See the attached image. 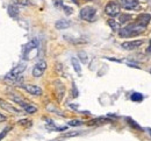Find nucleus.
<instances>
[{"label":"nucleus","instance_id":"f257e3e1","mask_svg":"<svg viewBox=\"0 0 151 141\" xmlns=\"http://www.w3.org/2000/svg\"><path fill=\"white\" fill-rule=\"evenodd\" d=\"M144 29H145V26H143V25H141L139 22L136 21V22H134V23L128 25L127 27L120 29V30H119V34H120V36H122V38H132V36H137V35H139L141 33L144 32Z\"/></svg>","mask_w":151,"mask_h":141},{"label":"nucleus","instance_id":"f03ea898","mask_svg":"<svg viewBox=\"0 0 151 141\" xmlns=\"http://www.w3.org/2000/svg\"><path fill=\"white\" fill-rule=\"evenodd\" d=\"M27 69V65L26 63H20L18 64L17 67H14L5 77L6 81H12V82H15L18 78L20 77V75H22V72Z\"/></svg>","mask_w":151,"mask_h":141},{"label":"nucleus","instance_id":"7ed1b4c3","mask_svg":"<svg viewBox=\"0 0 151 141\" xmlns=\"http://www.w3.org/2000/svg\"><path fill=\"white\" fill-rule=\"evenodd\" d=\"M95 14H96V11L92 6H86L80 11V18L85 21H94Z\"/></svg>","mask_w":151,"mask_h":141},{"label":"nucleus","instance_id":"20e7f679","mask_svg":"<svg viewBox=\"0 0 151 141\" xmlns=\"http://www.w3.org/2000/svg\"><path fill=\"white\" fill-rule=\"evenodd\" d=\"M120 9H121V6L119 2L116 1H111L106 5L105 7V12L106 14H108L109 17H116L120 14Z\"/></svg>","mask_w":151,"mask_h":141},{"label":"nucleus","instance_id":"39448f33","mask_svg":"<svg viewBox=\"0 0 151 141\" xmlns=\"http://www.w3.org/2000/svg\"><path fill=\"white\" fill-rule=\"evenodd\" d=\"M144 43L143 40H134V41H126L121 44V47L126 50H134V49H137L138 47H141L142 44Z\"/></svg>","mask_w":151,"mask_h":141},{"label":"nucleus","instance_id":"423d86ee","mask_svg":"<svg viewBox=\"0 0 151 141\" xmlns=\"http://www.w3.org/2000/svg\"><path fill=\"white\" fill-rule=\"evenodd\" d=\"M45 69H47V63L44 61H40L33 68V76L34 77H41L43 75V72L45 71Z\"/></svg>","mask_w":151,"mask_h":141},{"label":"nucleus","instance_id":"0eeeda50","mask_svg":"<svg viewBox=\"0 0 151 141\" xmlns=\"http://www.w3.org/2000/svg\"><path fill=\"white\" fill-rule=\"evenodd\" d=\"M28 93L33 95V96H41L42 95V89L37 86V85H34V84H26V85H21Z\"/></svg>","mask_w":151,"mask_h":141},{"label":"nucleus","instance_id":"6e6552de","mask_svg":"<svg viewBox=\"0 0 151 141\" xmlns=\"http://www.w3.org/2000/svg\"><path fill=\"white\" fill-rule=\"evenodd\" d=\"M0 107L4 108L7 112H11V113H14V114H20L21 113V111L18 110V108H15L13 106V104H9V103H7V101L1 99V98H0Z\"/></svg>","mask_w":151,"mask_h":141},{"label":"nucleus","instance_id":"1a4fd4ad","mask_svg":"<svg viewBox=\"0 0 151 141\" xmlns=\"http://www.w3.org/2000/svg\"><path fill=\"white\" fill-rule=\"evenodd\" d=\"M120 6H122L124 9H136L138 7L137 0H120Z\"/></svg>","mask_w":151,"mask_h":141},{"label":"nucleus","instance_id":"9d476101","mask_svg":"<svg viewBox=\"0 0 151 141\" xmlns=\"http://www.w3.org/2000/svg\"><path fill=\"white\" fill-rule=\"evenodd\" d=\"M37 46H38L37 40H32L28 44H26V47H24V49H23V55H24V57L27 59L28 54H29L32 50L36 49V48H37Z\"/></svg>","mask_w":151,"mask_h":141},{"label":"nucleus","instance_id":"9b49d317","mask_svg":"<svg viewBox=\"0 0 151 141\" xmlns=\"http://www.w3.org/2000/svg\"><path fill=\"white\" fill-rule=\"evenodd\" d=\"M151 20V15L150 14H147V13H143V14H139L138 17H137V22H139L141 25H143V26H148V23L150 22Z\"/></svg>","mask_w":151,"mask_h":141},{"label":"nucleus","instance_id":"f8f14e48","mask_svg":"<svg viewBox=\"0 0 151 141\" xmlns=\"http://www.w3.org/2000/svg\"><path fill=\"white\" fill-rule=\"evenodd\" d=\"M8 14H9V17L17 19L19 15V8L15 5H9L8 6Z\"/></svg>","mask_w":151,"mask_h":141},{"label":"nucleus","instance_id":"ddd939ff","mask_svg":"<svg viewBox=\"0 0 151 141\" xmlns=\"http://www.w3.org/2000/svg\"><path fill=\"white\" fill-rule=\"evenodd\" d=\"M107 122H111V120L105 117H101V118H95L93 120L88 121L87 124L88 125H102V124H107Z\"/></svg>","mask_w":151,"mask_h":141},{"label":"nucleus","instance_id":"4468645a","mask_svg":"<svg viewBox=\"0 0 151 141\" xmlns=\"http://www.w3.org/2000/svg\"><path fill=\"white\" fill-rule=\"evenodd\" d=\"M22 108H23L27 113H29V114H33V113H35V112L37 111V107L34 106V105H32V104H29V103H26V104L22 106Z\"/></svg>","mask_w":151,"mask_h":141},{"label":"nucleus","instance_id":"2eb2a0df","mask_svg":"<svg viewBox=\"0 0 151 141\" xmlns=\"http://www.w3.org/2000/svg\"><path fill=\"white\" fill-rule=\"evenodd\" d=\"M70 26H71V22L68 20H58L56 22L57 29H65V28H68Z\"/></svg>","mask_w":151,"mask_h":141},{"label":"nucleus","instance_id":"dca6fc26","mask_svg":"<svg viewBox=\"0 0 151 141\" xmlns=\"http://www.w3.org/2000/svg\"><path fill=\"white\" fill-rule=\"evenodd\" d=\"M71 62H72V65H73V69L76 70V72L80 75V74H81V67H80V64H79V61L77 60L76 57H72Z\"/></svg>","mask_w":151,"mask_h":141},{"label":"nucleus","instance_id":"f3484780","mask_svg":"<svg viewBox=\"0 0 151 141\" xmlns=\"http://www.w3.org/2000/svg\"><path fill=\"white\" fill-rule=\"evenodd\" d=\"M130 98H132V101H143V96H142V93H138V92L132 93Z\"/></svg>","mask_w":151,"mask_h":141},{"label":"nucleus","instance_id":"a211bd4d","mask_svg":"<svg viewBox=\"0 0 151 141\" xmlns=\"http://www.w3.org/2000/svg\"><path fill=\"white\" fill-rule=\"evenodd\" d=\"M108 25L113 28L114 30H120V23H119V22H116L115 20H113V19L108 20Z\"/></svg>","mask_w":151,"mask_h":141},{"label":"nucleus","instance_id":"6ab92c4d","mask_svg":"<svg viewBox=\"0 0 151 141\" xmlns=\"http://www.w3.org/2000/svg\"><path fill=\"white\" fill-rule=\"evenodd\" d=\"M129 19H132V17H130V15H128V14H121V15H120V18H119L120 23H124V22H127Z\"/></svg>","mask_w":151,"mask_h":141},{"label":"nucleus","instance_id":"aec40b11","mask_svg":"<svg viewBox=\"0 0 151 141\" xmlns=\"http://www.w3.org/2000/svg\"><path fill=\"white\" fill-rule=\"evenodd\" d=\"M78 56H79V59L81 60V62H83V63H87L88 59H87V55H86V53H84V51H80V53L78 54Z\"/></svg>","mask_w":151,"mask_h":141},{"label":"nucleus","instance_id":"412c9836","mask_svg":"<svg viewBox=\"0 0 151 141\" xmlns=\"http://www.w3.org/2000/svg\"><path fill=\"white\" fill-rule=\"evenodd\" d=\"M9 131H11V127L8 126V127H6V128H5V129H4V131H2L1 133H0V141L2 140V139H4V138H5L6 135H7V133H8Z\"/></svg>","mask_w":151,"mask_h":141},{"label":"nucleus","instance_id":"4be33fe9","mask_svg":"<svg viewBox=\"0 0 151 141\" xmlns=\"http://www.w3.org/2000/svg\"><path fill=\"white\" fill-rule=\"evenodd\" d=\"M70 126H80V125H83V121L81 120H70L69 122H68Z\"/></svg>","mask_w":151,"mask_h":141},{"label":"nucleus","instance_id":"5701e85b","mask_svg":"<svg viewBox=\"0 0 151 141\" xmlns=\"http://www.w3.org/2000/svg\"><path fill=\"white\" fill-rule=\"evenodd\" d=\"M80 134V132H71V133H65V134H63V137L64 138H71V137H77V135H79Z\"/></svg>","mask_w":151,"mask_h":141},{"label":"nucleus","instance_id":"b1692460","mask_svg":"<svg viewBox=\"0 0 151 141\" xmlns=\"http://www.w3.org/2000/svg\"><path fill=\"white\" fill-rule=\"evenodd\" d=\"M128 121H129V124H130L132 126H134V127H135L136 129H139V131H142V128H141V127H139L138 125H136V124H135V121H132V119H130V118H128Z\"/></svg>","mask_w":151,"mask_h":141},{"label":"nucleus","instance_id":"393cba45","mask_svg":"<svg viewBox=\"0 0 151 141\" xmlns=\"http://www.w3.org/2000/svg\"><path fill=\"white\" fill-rule=\"evenodd\" d=\"M19 124L20 125H32V121H29V120H27V119H23V120H20L19 121Z\"/></svg>","mask_w":151,"mask_h":141},{"label":"nucleus","instance_id":"a878e982","mask_svg":"<svg viewBox=\"0 0 151 141\" xmlns=\"http://www.w3.org/2000/svg\"><path fill=\"white\" fill-rule=\"evenodd\" d=\"M63 8L65 9V13H66V14H72V12H73V11H72V8L66 7V6H64V5H63Z\"/></svg>","mask_w":151,"mask_h":141},{"label":"nucleus","instance_id":"bb28decb","mask_svg":"<svg viewBox=\"0 0 151 141\" xmlns=\"http://www.w3.org/2000/svg\"><path fill=\"white\" fill-rule=\"evenodd\" d=\"M7 120V117L6 116H4L2 113H0V122H2V121H6Z\"/></svg>","mask_w":151,"mask_h":141},{"label":"nucleus","instance_id":"cd10ccee","mask_svg":"<svg viewBox=\"0 0 151 141\" xmlns=\"http://www.w3.org/2000/svg\"><path fill=\"white\" fill-rule=\"evenodd\" d=\"M148 53H151V40H150V44H149V49H148Z\"/></svg>","mask_w":151,"mask_h":141},{"label":"nucleus","instance_id":"c85d7f7f","mask_svg":"<svg viewBox=\"0 0 151 141\" xmlns=\"http://www.w3.org/2000/svg\"><path fill=\"white\" fill-rule=\"evenodd\" d=\"M147 131H148V133L151 135V128H149V127H148V128H147Z\"/></svg>","mask_w":151,"mask_h":141},{"label":"nucleus","instance_id":"c756f323","mask_svg":"<svg viewBox=\"0 0 151 141\" xmlns=\"http://www.w3.org/2000/svg\"><path fill=\"white\" fill-rule=\"evenodd\" d=\"M73 2H76V4H78V1H77V0H73Z\"/></svg>","mask_w":151,"mask_h":141},{"label":"nucleus","instance_id":"7c9ffc66","mask_svg":"<svg viewBox=\"0 0 151 141\" xmlns=\"http://www.w3.org/2000/svg\"><path fill=\"white\" fill-rule=\"evenodd\" d=\"M150 74H151V70H150Z\"/></svg>","mask_w":151,"mask_h":141}]
</instances>
